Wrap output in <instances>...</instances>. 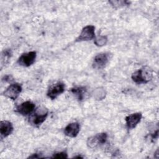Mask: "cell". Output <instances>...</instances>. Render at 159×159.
Wrapping results in <instances>:
<instances>
[{"instance_id":"1","label":"cell","mask_w":159,"mask_h":159,"mask_svg":"<svg viewBox=\"0 0 159 159\" xmlns=\"http://www.w3.org/2000/svg\"><path fill=\"white\" fill-rule=\"evenodd\" d=\"M153 77L152 70L147 66H143L132 73L131 78L137 84H145L149 82Z\"/></svg>"},{"instance_id":"2","label":"cell","mask_w":159,"mask_h":159,"mask_svg":"<svg viewBox=\"0 0 159 159\" xmlns=\"http://www.w3.org/2000/svg\"><path fill=\"white\" fill-rule=\"evenodd\" d=\"M107 139V134L104 132L97 134L89 137L87 140V145L91 148H95L104 144Z\"/></svg>"},{"instance_id":"3","label":"cell","mask_w":159,"mask_h":159,"mask_svg":"<svg viewBox=\"0 0 159 159\" xmlns=\"http://www.w3.org/2000/svg\"><path fill=\"white\" fill-rule=\"evenodd\" d=\"M95 27L93 25H88L84 27L80 35L76 39V42H83V41H88L93 39L95 37L94 32Z\"/></svg>"},{"instance_id":"4","label":"cell","mask_w":159,"mask_h":159,"mask_svg":"<svg viewBox=\"0 0 159 159\" xmlns=\"http://www.w3.org/2000/svg\"><path fill=\"white\" fill-rule=\"evenodd\" d=\"M65 84L62 82L58 81L50 86L48 89L47 95L51 99H55L65 91Z\"/></svg>"},{"instance_id":"5","label":"cell","mask_w":159,"mask_h":159,"mask_svg":"<svg viewBox=\"0 0 159 159\" xmlns=\"http://www.w3.org/2000/svg\"><path fill=\"white\" fill-rule=\"evenodd\" d=\"M37 57V53L35 51L29 52L24 53L20 55L17 60V63L19 65L28 67L34 64Z\"/></svg>"},{"instance_id":"6","label":"cell","mask_w":159,"mask_h":159,"mask_svg":"<svg viewBox=\"0 0 159 159\" xmlns=\"http://www.w3.org/2000/svg\"><path fill=\"white\" fill-rule=\"evenodd\" d=\"M22 86L20 84L15 83L10 84L4 91L3 95L12 100H16L22 91Z\"/></svg>"},{"instance_id":"7","label":"cell","mask_w":159,"mask_h":159,"mask_svg":"<svg viewBox=\"0 0 159 159\" xmlns=\"http://www.w3.org/2000/svg\"><path fill=\"white\" fill-rule=\"evenodd\" d=\"M109 60V53H101L98 54L94 58L93 67L97 70L104 68Z\"/></svg>"},{"instance_id":"8","label":"cell","mask_w":159,"mask_h":159,"mask_svg":"<svg viewBox=\"0 0 159 159\" xmlns=\"http://www.w3.org/2000/svg\"><path fill=\"white\" fill-rule=\"evenodd\" d=\"M35 107V104L32 102L27 101L17 106L16 108V111L22 116H27L34 111Z\"/></svg>"},{"instance_id":"9","label":"cell","mask_w":159,"mask_h":159,"mask_svg":"<svg viewBox=\"0 0 159 159\" xmlns=\"http://www.w3.org/2000/svg\"><path fill=\"white\" fill-rule=\"evenodd\" d=\"M48 116V111L43 110L37 111L30 118V123L36 127H39L47 119Z\"/></svg>"},{"instance_id":"10","label":"cell","mask_w":159,"mask_h":159,"mask_svg":"<svg viewBox=\"0 0 159 159\" xmlns=\"http://www.w3.org/2000/svg\"><path fill=\"white\" fill-rule=\"evenodd\" d=\"M142 117V113L136 112L130 114L125 117V120L126 122V126L128 129H132L135 128L137 125L140 122Z\"/></svg>"},{"instance_id":"11","label":"cell","mask_w":159,"mask_h":159,"mask_svg":"<svg viewBox=\"0 0 159 159\" xmlns=\"http://www.w3.org/2000/svg\"><path fill=\"white\" fill-rule=\"evenodd\" d=\"M80 130V126L79 123L78 122H72L67 125L65 129H64V133L65 134L71 138L76 137Z\"/></svg>"},{"instance_id":"12","label":"cell","mask_w":159,"mask_h":159,"mask_svg":"<svg viewBox=\"0 0 159 159\" xmlns=\"http://www.w3.org/2000/svg\"><path fill=\"white\" fill-rule=\"evenodd\" d=\"M13 126L8 120H2L0 123V133L2 137H6L11 135L13 131Z\"/></svg>"},{"instance_id":"13","label":"cell","mask_w":159,"mask_h":159,"mask_svg":"<svg viewBox=\"0 0 159 159\" xmlns=\"http://www.w3.org/2000/svg\"><path fill=\"white\" fill-rule=\"evenodd\" d=\"M71 92L76 97L79 101L83 100L84 94L86 92V89L84 86H77L71 89Z\"/></svg>"},{"instance_id":"14","label":"cell","mask_w":159,"mask_h":159,"mask_svg":"<svg viewBox=\"0 0 159 159\" xmlns=\"http://www.w3.org/2000/svg\"><path fill=\"white\" fill-rule=\"evenodd\" d=\"M12 55V52L11 49H6L4 50L1 54V63L2 65L7 64L10 58Z\"/></svg>"},{"instance_id":"15","label":"cell","mask_w":159,"mask_h":159,"mask_svg":"<svg viewBox=\"0 0 159 159\" xmlns=\"http://www.w3.org/2000/svg\"><path fill=\"white\" fill-rule=\"evenodd\" d=\"M107 38L105 35H100L97 37L94 41V44L98 47H102L107 43Z\"/></svg>"},{"instance_id":"16","label":"cell","mask_w":159,"mask_h":159,"mask_svg":"<svg viewBox=\"0 0 159 159\" xmlns=\"http://www.w3.org/2000/svg\"><path fill=\"white\" fill-rule=\"evenodd\" d=\"M109 2L114 7H119L129 5L130 2L127 1H110Z\"/></svg>"},{"instance_id":"17","label":"cell","mask_w":159,"mask_h":159,"mask_svg":"<svg viewBox=\"0 0 159 159\" xmlns=\"http://www.w3.org/2000/svg\"><path fill=\"white\" fill-rule=\"evenodd\" d=\"M52 158H68L67 153L65 152H58L55 153Z\"/></svg>"},{"instance_id":"18","label":"cell","mask_w":159,"mask_h":159,"mask_svg":"<svg viewBox=\"0 0 159 159\" xmlns=\"http://www.w3.org/2000/svg\"><path fill=\"white\" fill-rule=\"evenodd\" d=\"M11 79H12V76L11 75H6L4 76V78L2 79V81H4L6 82H8V81H10Z\"/></svg>"},{"instance_id":"19","label":"cell","mask_w":159,"mask_h":159,"mask_svg":"<svg viewBox=\"0 0 159 159\" xmlns=\"http://www.w3.org/2000/svg\"><path fill=\"white\" fill-rule=\"evenodd\" d=\"M29 158H42V157L39 155V154H37V153H34L32 155L30 156Z\"/></svg>"},{"instance_id":"20","label":"cell","mask_w":159,"mask_h":159,"mask_svg":"<svg viewBox=\"0 0 159 159\" xmlns=\"http://www.w3.org/2000/svg\"><path fill=\"white\" fill-rule=\"evenodd\" d=\"M74 158H83V157L81 156H76V157H74Z\"/></svg>"}]
</instances>
